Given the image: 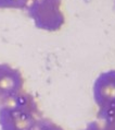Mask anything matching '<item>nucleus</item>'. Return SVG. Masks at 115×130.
Masks as SVG:
<instances>
[{"label":"nucleus","instance_id":"nucleus-4","mask_svg":"<svg viewBox=\"0 0 115 130\" xmlns=\"http://www.w3.org/2000/svg\"><path fill=\"white\" fill-rule=\"evenodd\" d=\"M21 71L8 63H0V103L23 91Z\"/></svg>","mask_w":115,"mask_h":130},{"label":"nucleus","instance_id":"nucleus-6","mask_svg":"<svg viewBox=\"0 0 115 130\" xmlns=\"http://www.w3.org/2000/svg\"><path fill=\"white\" fill-rule=\"evenodd\" d=\"M27 0H0V9H25Z\"/></svg>","mask_w":115,"mask_h":130},{"label":"nucleus","instance_id":"nucleus-3","mask_svg":"<svg viewBox=\"0 0 115 130\" xmlns=\"http://www.w3.org/2000/svg\"><path fill=\"white\" fill-rule=\"evenodd\" d=\"M93 100L101 120H115V70L104 71L93 83Z\"/></svg>","mask_w":115,"mask_h":130},{"label":"nucleus","instance_id":"nucleus-7","mask_svg":"<svg viewBox=\"0 0 115 130\" xmlns=\"http://www.w3.org/2000/svg\"><path fill=\"white\" fill-rule=\"evenodd\" d=\"M34 130H64V129L60 127L59 125H56L55 122H53L52 120H50V119L42 117Z\"/></svg>","mask_w":115,"mask_h":130},{"label":"nucleus","instance_id":"nucleus-1","mask_svg":"<svg viewBox=\"0 0 115 130\" xmlns=\"http://www.w3.org/2000/svg\"><path fill=\"white\" fill-rule=\"evenodd\" d=\"M42 118L35 97L20 92L0 103V130H34Z\"/></svg>","mask_w":115,"mask_h":130},{"label":"nucleus","instance_id":"nucleus-5","mask_svg":"<svg viewBox=\"0 0 115 130\" xmlns=\"http://www.w3.org/2000/svg\"><path fill=\"white\" fill-rule=\"evenodd\" d=\"M82 130H115V120L109 121L98 119V120L89 122Z\"/></svg>","mask_w":115,"mask_h":130},{"label":"nucleus","instance_id":"nucleus-2","mask_svg":"<svg viewBox=\"0 0 115 130\" xmlns=\"http://www.w3.org/2000/svg\"><path fill=\"white\" fill-rule=\"evenodd\" d=\"M61 5L62 0H27L24 10L37 28L56 32L65 23Z\"/></svg>","mask_w":115,"mask_h":130}]
</instances>
